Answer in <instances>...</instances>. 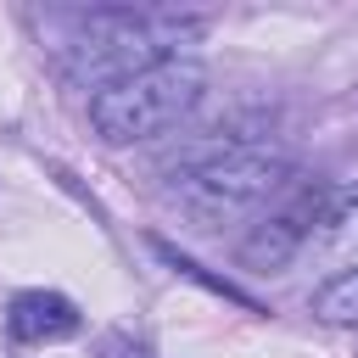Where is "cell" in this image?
<instances>
[{"instance_id": "obj_1", "label": "cell", "mask_w": 358, "mask_h": 358, "mask_svg": "<svg viewBox=\"0 0 358 358\" xmlns=\"http://www.w3.org/2000/svg\"><path fill=\"white\" fill-rule=\"evenodd\" d=\"M285 185H291V157L268 145H218L173 173L168 207H179L196 229H218V224L252 218Z\"/></svg>"}, {"instance_id": "obj_2", "label": "cell", "mask_w": 358, "mask_h": 358, "mask_svg": "<svg viewBox=\"0 0 358 358\" xmlns=\"http://www.w3.org/2000/svg\"><path fill=\"white\" fill-rule=\"evenodd\" d=\"M201 95H207V67L190 56H168L90 95V123L106 145H134V140L173 129L185 112H196Z\"/></svg>"}, {"instance_id": "obj_3", "label": "cell", "mask_w": 358, "mask_h": 358, "mask_svg": "<svg viewBox=\"0 0 358 358\" xmlns=\"http://www.w3.org/2000/svg\"><path fill=\"white\" fill-rule=\"evenodd\" d=\"M84 28L62 45V67L73 84H90L95 95L112 90L117 78L151 67V62H168V45H173V28H201V22H173V17H151V11H123V6H106V11H84L78 17Z\"/></svg>"}, {"instance_id": "obj_4", "label": "cell", "mask_w": 358, "mask_h": 358, "mask_svg": "<svg viewBox=\"0 0 358 358\" xmlns=\"http://www.w3.org/2000/svg\"><path fill=\"white\" fill-rule=\"evenodd\" d=\"M319 201H324V185H285V190L268 201V213L252 224V235L241 241V257H246L252 268H263V274L291 268V263L308 252Z\"/></svg>"}, {"instance_id": "obj_5", "label": "cell", "mask_w": 358, "mask_h": 358, "mask_svg": "<svg viewBox=\"0 0 358 358\" xmlns=\"http://www.w3.org/2000/svg\"><path fill=\"white\" fill-rule=\"evenodd\" d=\"M84 330V313L62 296V291H17L6 308V336L17 347H45V341H67Z\"/></svg>"}, {"instance_id": "obj_6", "label": "cell", "mask_w": 358, "mask_h": 358, "mask_svg": "<svg viewBox=\"0 0 358 358\" xmlns=\"http://www.w3.org/2000/svg\"><path fill=\"white\" fill-rule=\"evenodd\" d=\"M308 252H319V257H352L358 252V179L324 185V201H319Z\"/></svg>"}, {"instance_id": "obj_7", "label": "cell", "mask_w": 358, "mask_h": 358, "mask_svg": "<svg viewBox=\"0 0 358 358\" xmlns=\"http://www.w3.org/2000/svg\"><path fill=\"white\" fill-rule=\"evenodd\" d=\"M313 313L330 319V324H358V268L330 274V280L313 291Z\"/></svg>"}, {"instance_id": "obj_8", "label": "cell", "mask_w": 358, "mask_h": 358, "mask_svg": "<svg viewBox=\"0 0 358 358\" xmlns=\"http://www.w3.org/2000/svg\"><path fill=\"white\" fill-rule=\"evenodd\" d=\"M151 246H157V257H162V263H168V268H173V274H185V280H201V285H207V291H218V296H229V302H246V308H257V302H252V296H246V291H235V285H229V280H213V274H207V268H201V263H190V257H185V252H173V246H168V241H151Z\"/></svg>"}]
</instances>
